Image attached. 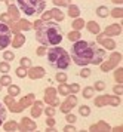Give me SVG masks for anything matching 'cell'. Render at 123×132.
Here are the masks:
<instances>
[{
  "label": "cell",
  "mask_w": 123,
  "mask_h": 132,
  "mask_svg": "<svg viewBox=\"0 0 123 132\" xmlns=\"http://www.w3.org/2000/svg\"><path fill=\"white\" fill-rule=\"evenodd\" d=\"M71 55H73V61L77 65H88V64L100 65L104 61L105 52L104 49L96 48L95 43L86 42V40H77L71 48Z\"/></svg>",
  "instance_id": "6da1fadb"
},
{
  "label": "cell",
  "mask_w": 123,
  "mask_h": 132,
  "mask_svg": "<svg viewBox=\"0 0 123 132\" xmlns=\"http://www.w3.org/2000/svg\"><path fill=\"white\" fill-rule=\"evenodd\" d=\"M36 40L43 46H56L62 42V30L59 28L58 24L45 21L40 25V28H37Z\"/></svg>",
  "instance_id": "7a4b0ae2"
},
{
  "label": "cell",
  "mask_w": 123,
  "mask_h": 132,
  "mask_svg": "<svg viewBox=\"0 0 123 132\" xmlns=\"http://www.w3.org/2000/svg\"><path fill=\"white\" fill-rule=\"evenodd\" d=\"M47 58H49V64L53 67H56L58 70H65L70 65V55L64 48H51L47 51Z\"/></svg>",
  "instance_id": "3957f363"
},
{
  "label": "cell",
  "mask_w": 123,
  "mask_h": 132,
  "mask_svg": "<svg viewBox=\"0 0 123 132\" xmlns=\"http://www.w3.org/2000/svg\"><path fill=\"white\" fill-rule=\"evenodd\" d=\"M19 9L27 15H36L42 12L46 6V0H17Z\"/></svg>",
  "instance_id": "277c9868"
},
{
  "label": "cell",
  "mask_w": 123,
  "mask_h": 132,
  "mask_svg": "<svg viewBox=\"0 0 123 132\" xmlns=\"http://www.w3.org/2000/svg\"><path fill=\"white\" fill-rule=\"evenodd\" d=\"M107 104L117 107L119 104H120V98L117 95H101L98 98H95V105L96 107H104Z\"/></svg>",
  "instance_id": "5b68a950"
},
{
  "label": "cell",
  "mask_w": 123,
  "mask_h": 132,
  "mask_svg": "<svg viewBox=\"0 0 123 132\" xmlns=\"http://www.w3.org/2000/svg\"><path fill=\"white\" fill-rule=\"evenodd\" d=\"M11 37H12L11 28H9L6 24L0 22V51L7 48V45L11 43Z\"/></svg>",
  "instance_id": "8992f818"
},
{
  "label": "cell",
  "mask_w": 123,
  "mask_h": 132,
  "mask_svg": "<svg viewBox=\"0 0 123 132\" xmlns=\"http://www.w3.org/2000/svg\"><path fill=\"white\" fill-rule=\"evenodd\" d=\"M56 92H58V90L55 89V88H52V86L46 88V89H45V102H47V104L52 105V107L59 105V100H58V96H56Z\"/></svg>",
  "instance_id": "52a82bcc"
},
{
  "label": "cell",
  "mask_w": 123,
  "mask_h": 132,
  "mask_svg": "<svg viewBox=\"0 0 123 132\" xmlns=\"http://www.w3.org/2000/svg\"><path fill=\"white\" fill-rule=\"evenodd\" d=\"M120 60H122V54L120 52H114L107 62H101V70L102 71H110L111 68H114L120 62Z\"/></svg>",
  "instance_id": "ba28073f"
},
{
  "label": "cell",
  "mask_w": 123,
  "mask_h": 132,
  "mask_svg": "<svg viewBox=\"0 0 123 132\" xmlns=\"http://www.w3.org/2000/svg\"><path fill=\"white\" fill-rule=\"evenodd\" d=\"M9 28H11V31L15 34V33H19V31H22V30H30V28H33V22H28L27 19H18L17 22H12Z\"/></svg>",
  "instance_id": "9c48e42d"
},
{
  "label": "cell",
  "mask_w": 123,
  "mask_h": 132,
  "mask_svg": "<svg viewBox=\"0 0 123 132\" xmlns=\"http://www.w3.org/2000/svg\"><path fill=\"white\" fill-rule=\"evenodd\" d=\"M76 104H77V96L74 95V94H68V95H67V100H65V101L62 102V105H61V111L64 114L70 113L71 110L76 107Z\"/></svg>",
  "instance_id": "30bf717a"
},
{
  "label": "cell",
  "mask_w": 123,
  "mask_h": 132,
  "mask_svg": "<svg viewBox=\"0 0 123 132\" xmlns=\"http://www.w3.org/2000/svg\"><path fill=\"white\" fill-rule=\"evenodd\" d=\"M5 104L7 105V107H9V110H11L12 113H21V111L24 110L22 105H21L19 102L15 101V100H13V96L9 95V94L5 96Z\"/></svg>",
  "instance_id": "8fae6325"
},
{
  "label": "cell",
  "mask_w": 123,
  "mask_h": 132,
  "mask_svg": "<svg viewBox=\"0 0 123 132\" xmlns=\"http://www.w3.org/2000/svg\"><path fill=\"white\" fill-rule=\"evenodd\" d=\"M96 40H98V43H100V45H102L104 48L110 49V51H113V49L116 48V42H114L113 39H108V37H105L104 34H101V33H98Z\"/></svg>",
  "instance_id": "7c38bea8"
},
{
  "label": "cell",
  "mask_w": 123,
  "mask_h": 132,
  "mask_svg": "<svg viewBox=\"0 0 123 132\" xmlns=\"http://www.w3.org/2000/svg\"><path fill=\"white\" fill-rule=\"evenodd\" d=\"M45 74H46V71H45V68H43V67H31L28 71H27V76H28L30 79H33V80L42 79Z\"/></svg>",
  "instance_id": "4fadbf2b"
},
{
  "label": "cell",
  "mask_w": 123,
  "mask_h": 132,
  "mask_svg": "<svg viewBox=\"0 0 123 132\" xmlns=\"http://www.w3.org/2000/svg\"><path fill=\"white\" fill-rule=\"evenodd\" d=\"M122 33V27H120V24H111L108 25L105 28V31H104V36H119Z\"/></svg>",
  "instance_id": "5bb4252c"
},
{
  "label": "cell",
  "mask_w": 123,
  "mask_h": 132,
  "mask_svg": "<svg viewBox=\"0 0 123 132\" xmlns=\"http://www.w3.org/2000/svg\"><path fill=\"white\" fill-rule=\"evenodd\" d=\"M19 126H21V131H36V128H37V125L28 117H22Z\"/></svg>",
  "instance_id": "9a60e30c"
},
{
  "label": "cell",
  "mask_w": 123,
  "mask_h": 132,
  "mask_svg": "<svg viewBox=\"0 0 123 132\" xmlns=\"http://www.w3.org/2000/svg\"><path fill=\"white\" fill-rule=\"evenodd\" d=\"M11 43H12V46L13 48H21L24 43H25V36H22L21 33H15V36H13V39L11 40Z\"/></svg>",
  "instance_id": "2e32d148"
},
{
  "label": "cell",
  "mask_w": 123,
  "mask_h": 132,
  "mask_svg": "<svg viewBox=\"0 0 123 132\" xmlns=\"http://www.w3.org/2000/svg\"><path fill=\"white\" fill-rule=\"evenodd\" d=\"M31 105H33V107H31V116H33V117H39V116L42 114V111H43V108H42L43 107V102L42 101H34Z\"/></svg>",
  "instance_id": "e0dca14e"
},
{
  "label": "cell",
  "mask_w": 123,
  "mask_h": 132,
  "mask_svg": "<svg viewBox=\"0 0 123 132\" xmlns=\"http://www.w3.org/2000/svg\"><path fill=\"white\" fill-rule=\"evenodd\" d=\"M89 131H111V126L108 125V123H105V122L100 120L98 123H95V125L91 126Z\"/></svg>",
  "instance_id": "ac0fdd59"
},
{
  "label": "cell",
  "mask_w": 123,
  "mask_h": 132,
  "mask_svg": "<svg viewBox=\"0 0 123 132\" xmlns=\"http://www.w3.org/2000/svg\"><path fill=\"white\" fill-rule=\"evenodd\" d=\"M7 13L11 15V18L13 19V21H18V19H19V9L17 7V5L7 6Z\"/></svg>",
  "instance_id": "d6986e66"
},
{
  "label": "cell",
  "mask_w": 123,
  "mask_h": 132,
  "mask_svg": "<svg viewBox=\"0 0 123 132\" xmlns=\"http://www.w3.org/2000/svg\"><path fill=\"white\" fill-rule=\"evenodd\" d=\"M33 102H34V94H28V95H25L24 98H21L19 104H21V105L25 108V107H30Z\"/></svg>",
  "instance_id": "ffe728a7"
},
{
  "label": "cell",
  "mask_w": 123,
  "mask_h": 132,
  "mask_svg": "<svg viewBox=\"0 0 123 132\" xmlns=\"http://www.w3.org/2000/svg\"><path fill=\"white\" fill-rule=\"evenodd\" d=\"M5 131H21V126L18 125L17 122L9 120V122L5 123Z\"/></svg>",
  "instance_id": "44dd1931"
},
{
  "label": "cell",
  "mask_w": 123,
  "mask_h": 132,
  "mask_svg": "<svg viewBox=\"0 0 123 132\" xmlns=\"http://www.w3.org/2000/svg\"><path fill=\"white\" fill-rule=\"evenodd\" d=\"M51 12H52V18H55L58 22H61V21H64V12H61L58 7H53V9H51Z\"/></svg>",
  "instance_id": "7402d4cb"
},
{
  "label": "cell",
  "mask_w": 123,
  "mask_h": 132,
  "mask_svg": "<svg viewBox=\"0 0 123 132\" xmlns=\"http://www.w3.org/2000/svg\"><path fill=\"white\" fill-rule=\"evenodd\" d=\"M86 27H88V31H91L92 34H98V33L101 31L100 30V24H96L95 21H89Z\"/></svg>",
  "instance_id": "603a6c76"
},
{
  "label": "cell",
  "mask_w": 123,
  "mask_h": 132,
  "mask_svg": "<svg viewBox=\"0 0 123 132\" xmlns=\"http://www.w3.org/2000/svg\"><path fill=\"white\" fill-rule=\"evenodd\" d=\"M68 15H70L71 18L76 19L79 15H80V9L76 6V5H68Z\"/></svg>",
  "instance_id": "cb8c5ba5"
},
{
  "label": "cell",
  "mask_w": 123,
  "mask_h": 132,
  "mask_svg": "<svg viewBox=\"0 0 123 132\" xmlns=\"http://www.w3.org/2000/svg\"><path fill=\"white\" fill-rule=\"evenodd\" d=\"M67 37H68V40H70V42H77V40H80L82 34H80L77 30H73V31H70V33L67 34Z\"/></svg>",
  "instance_id": "d4e9b609"
},
{
  "label": "cell",
  "mask_w": 123,
  "mask_h": 132,
  "mask_svg": "<svg viewBox=\"0 0 123 132\" xmlns=\"http://www.w3.org/2000/svg\"><path fill=\"white\" fill-rule=\"evenodd\" d=\"M96 15L101 16V18H105V16L110 15V11H108V7H105V6H100L96 9Z\"/></svg>",
  "instance_id": "484cf974"
},
{
  "label": "cell",
  "mask_w": 123,
  "mask_h": 132,
  "mask_svg": "<svg viewBox=\"0 0 123 132\" xmlns=\"http://www.w3.org/2000/svg\"><path fill=\"white\" fill-rule=\"evenodd\" d=\"M56 90H58L61 95H68V94H71L70 92V86L65 85V83H59V86H58V89Z\"/></svg>",
  "instance_id": "4316f807"
},
{
  "label": "cell",
  "mask_w": 123,
  "mask_h": 132,
  "mask_svg": "<svg viewBox=\"0 0 123 132\" xmlns=\"http://www.w3.org/2000/svg\"><path fill=\"white\" fill-rule=\"evenodd\" d=\"M71 27H73V30L79 31L80 28H83V27H85V21H83V19H80V18H77V19H74V21H73Z\"/></svg>",
  "instance_id": "83f0119b"
},
{
  "label": "cell",
  "mask_w": 123,
  "mask_h": 132,
  "mask_svg": "<svg viewBox=\"0 0 123 132\" xmlns=\"http://www.w3.org/2000/svg\"><path fill=\"white\" fill-rule=\"evenodd\" d=\"M19 92H21L19 86H17V85H9V89H7V94L9 95L17 96V95H19Z\"/></svg>",
  "instance_id": "f1b7e54d"
},
{
  "label": "cell",
  "mask_w": 123,
  "mask_h": 132,
  "mask_svg": "<svg viewBox=\"0 0 123 132\" xmlns=\"http://www.w3.org/2000/svg\"><path fill=\"white\" fill-rule=\"evenodd\" d=\"M114 79H116L117 83L123 85V68H117V70L114 71Z\"/></svg>",
  "instance_id": "f546056e"
},
{
  "label": "cell",
  "mask_w": 123,
  "mask_h": 132,
  "mask_svg": "<svg viewBox=\"0 0 123 132\" xmlns=\"http://www.w3.org/2000/svg\"><path fill=\"white\" fill-rule=\"evenodd\" d=\"M27 71H28V68H25V67H22V65H21V67H18L17 70H15L17 76H18V77H21V79L27 76Z\"/></svg>",
  "instance_id": "4dcf8cb0"
},
{
  "label": "cell",
  "mask_w": 123,
  "mask_h": 132,
  "mask_svg": "<svg viewBox=\"0 0 123 132\" xmlns=\"http://www.w3.org/2000/svg\"><path fill=\"white\" fill-rule=\"evenodd\" d=\"M11 82H12V79H11V76H7V73H6V74H3V76H2V79H0V83H2V86H9V85H11Z\"/></svg>",
  "instance_id": "1f68e13d"
},
{
  "label": "cell",
  "mask_w": 123,
  "mask_h": 132,
  "mask_svg": "<svg viewBox=\"0 0 123 132\" xmlns=\"http://www.w3.org/2000/svg\"><path fill=\"white\" fill-rule=\"evenodd\" d=\"M0 19H2L3 24H12V22H13V19L11 18L9 13H2V15H0Z\"/></svg>",
  "instance_id": "d6a6232c"
},
{
  "label": "cell",
  "mask_w": 123,
  "mask_h": 132,
  "mask_svg": "<svg viewBox=\"0 0 123 132\" xmlns=\"http://www.w3.org/2000/svg\"><path fill=\"white\" fill-rule=\"evenodd\" d=\"M110 13H111V16H114V18H123V9L122 7H116V9H113Z\"/></svg>",
  "instance_id": "836d02e7"
},
{
  "label": "cell",
  "mask_w": 123,
  "mask_h": 132,
  "mask_svg": "<svg viewBox=\"0 0 123 132\" xmlns=\"http://www.w3.org/2000/svg\"><path fill=\"white\" fill-rule=\"evenodd\" d=\"M79 113H80V116H89L91 114V108L88 105H80L79 107Z\"/></svg>",
  "instance_id": "e575fe53"
},
{
  "label": "cell",
  "mask_w": 123,
  "mask_h": 132,
  "mask_svg": "<svg viewBox=\"0 0 123 132\" xmlns=\"http://www.w3.org/2000/svg\"><path fill=\"white\" fill-rule=\"evenodd\" d=\"M11 70V65H9V62H5V61H2L0 62V71L3 73V74H6V73Z\"/></svg>",
  "instance_id": "d590c367"
},
{
  "label": "cell",
  "mask_w": 123,
  "mask_h": 132,
  "mask_svg": "<svg viewBox=\"0 0 123 132\" xmlns=\"http://www.w3.org/2000/svg\"><path fill=\"white\" fill-rule=\"evenodd\" d=\"M6 119V108L3 107V104L0 102V126L3 125V120Z\"/></svg>",
  "instance_id": "8d00e7d4"
},
{
  "label": "cell",
  "mask_w": 123,
  "mask_h": 132,
  "mask_svg": "<svg viewBox=\"0 0 123 132\" xmlns=\"http://www.w3.org/2000/svg\"><path fill=\"white\" fill-rule=\"evenodd\" d=\"M55 79L58 80L59 83H65V82H67V74H65V73H56Z\"/></svg>",
  "instance_id": "74e56055"
},
{
  "label": "cell",
  "mask_w": 123,
  "mask_h": 132,
  "mask_svg": "<svg viewBox=\"0 0 123 132\" xmlns=\"http://www.w3.org/2000/svg\"><path fill=\"white\" fill-rule=\"evenodd\" d=\"M94 88H85V89H83V96H85V98H86V100H88V98H91V96L94 95Z\"/></svg>",
  "instance_id": "f35d334b"
},
{
  "label": "cell",
  "mask_w": 123,
  "mask_h": 132,
  "mask_svg": "<svg viewBox=\"0 0 123 132\" xmlns=\"http://www.w3.org/2000/svg\"><path fill=\"white\" fill-rule=\"evenodd\" d=\"M21 65L25 67V68H30V67H31V60H30V58H27V56L21 58Z\"/></svg>",
  "instance_id": "ab89813d"
},
{
  "label": "cell",
  "mask_w": 123,
  "mask_h": 132,
  "mask_svg": "<svg viewBox=\"0 0 123 132\" xmlns=\"http://www.w3.org/2000/svg\"><path fill=\"white\" fill-rule=\"evenodd\" d=\"M94 89H96V90H104V89H105V83H104V82H101V80H98V82H95Z\"/></svg>",
  "instance_id": "60d3db41"
},
{
  "label": "cell",
  "mask_w": 123,
  "mask_h": 132,
  "mask_svg": "<svg viewBox=\"0 0 123 132\" xmlns=\"http://www.w3.org/2000/svg\"><path fill=\"white\" fill-rule=\"evenodd\" d=\"M52 2L56 6H68V5H71L70 0H52Z\"/></svg>",
  "instance_id": "b9f144b4"
},
{
  "label": "cell",
  "mask_w": 123,
  "mask_h": 132,
  "mask_svg": "<svg viewBox=\"0 0 123 132\" xmlns=\"http://www.w3.org/2000/svg\"><path fill=\"white\" fill-rule=\"evenodd\" d=\"M13 58H15V56H13V52H11V51H5V54H3V60L12 61Z\"/></svg>",
  "instance_id": "7bdbcfd3"
},
{
  "label": "cell",
  "mask_w": 123,
  "mask_h": 132,
  "mask_svg": "<svg viewBox=\"0 0 123 132\" xmlns=\"http://www.w3.org/2000/svg\"><path fill=\"white\" fill-rule=\"evenodd\" d=\"M113 90H114V94H117V95H122V94H123V85H122V83L116 85V86L113 88Z\"/></svg>",
  "instance_id": "ee69618b"
},
{
  "label": "cell",
  "mask_w": 123,
  "mask_h": 132,
  "mask_svg": "<svg viewBox=\"0 0 123 132\" xmlns=\"http://www.w3.org/2000/svg\"><path fill=\"white\" fill-rule=\"evenodd\" d=\"M79 90H80V85H79V83H73L70 86V92H71V94H77Z\"/></svg>",
  "instance_id": "f6af8a7d"
},
{
  "label": "cell",
  "mask_w": 123,
  "mask_h": 132,
  "mask_svg": "<svg viewBox=\"0 0 123 132\" xmlns=\"http://www.w3.org/2000/svg\"><path fill=\"white\" fill-rule=\"evenodd\" d=\"M45 113L47 114V117H53V116H55V108L51 105V107H47L46 110H45Z\"/></svg>",
  "instance_id": "bcb514c9"
},
{
  "label": "cell",
  "mask_w": 123,
  "mask_h": 132,
  "mask_svg": "<svg viewBox=\"0 0 123 132\" xmlns=\"http://www.w3.org/2000/svg\"><path fill=\"white\" fill-rule=\"evenodd\" d=\"M52 18V12H51V11H49V12H45L43 13V15H42V21H43V22H45V21H49V19Z\"/></svg>",
  "instance_id": "7dc6e473"
},
{
  "label": "cell",
  "mask_w": 123,
  "mask_h": 132,
  "mask_svg": "<svg viewBox=\"0 0 123 132\" xmlns=\"http://www.w3.org/2000/svg\"><path fill=\"white\" fill-rule=\"evenodd\" d=\"M89 76H91V70H89V68H83L82 71H80V77L86 79V77H89Z\"/></svg>",
  "instance_id": "c3c4849f"
},
{
  "label": "cell",
  "mask_w": 123,
  "mask_h": 132,
  "mask_svg": "<svg viewBox=\"0 0 123 132\" xmlns=\"http://www.w3.org/2000/svg\"><path fill=\"white\" fill-rule=\"evenodd\" d=\"M65 120H67L68 123H74V122H76V116H74V114H71V113H67Z\"/></svg>",
  "instance_id": "681fc988"
},
{
  "label": "cell",
  "mask_w": 123,
  "mask_h": 132,
  "mask_svg": "<svg viewBox=\"0 0 123 132\" xmlns=\"http://www.w3.org/2000/svg\"><path fill=\"white\" fill-rule=\"evenodd\" d=\"M36 54L39 55V56H42V55H45V54H46V48H43V46H42V48H37V51H36Z\"/></svg>",
  "instance_id": "f907efd6"
},
{
  "label": "cell",
  "mask_w": 123,
  "mask_h": 132,
  "mask_svg": "<svg viewBox=\"0 0 123 132\" xmlns=\"http://www.w3.org/2000/svg\"><path fill=\"white\" fill-rule=\"evenodd\" d=\"M42 24H43V21H42V19H37V21H34V22H33V28H36V30H37V28H40Z\"/></svg>",
  "instance_id": "816d5d0a"
},
{
  "label": "cell",
  "mask_w": 123,
  "mask_h": 132,
  "mask_svg": "<svg viewBox=\"0 0 123 132\" xmlns=\"http://www.w3.org/2000/svg\"><path fill=\"white\" fill-rule=\"evenodd\" d=\"M64 131H67V132H73V131H76V128H74V126L71 125H67V126H64Z\"/></svg>",
  "instance_id": "f5cc1de1"
},
{
  "label": "cell",
  "mask_w": 123,
  "mask_h": 132,
  "mask_svg": "<svg viewBox=\"0 0 123 132\" xmlns=\"http://www.w3.org/2000/svg\"><path fill=\"white\" fill-rule=\"evenodd\" d=\"M46 123H47V126H51V128H53V126H55V119H52V117H49V119L46 120Z\"/></svg>",
  "instance_id": "db71d44e"
},
{
  "label": "cell",
  "mask_w": 123,
  "mask_h": 132,
  "mask_svg": "<svg viewBox=\"0 0 123 132\" xmlns=\"http://www.w3.org/2000/svg\"><path fill=\"white\" fill-rule=\"evenodd\" d=\"M6 2V5H7V6H11V5H13V0H5Z\"/></svg>",
  "instance_id": "11a10c76"
},
{
  "label": "cell",
  "mask_w": 123,
  "mask_h": 132,
  "mask_svg": "<svg viewBox=\"0 0 123 132\" xmlns=\"http://www.w3.org/2000/svg\"><path fill=\"white\" fill-rule=\"evenodd\" d=\"M113 3H123V0H111Z\"/></svg>",
  "instance_id": "9f6ffc18"
},
{
  "label": "cell",
  "mask_w": 123,
  "mask_h": 132,
  "mask_svg": "<svg viewBox=\"0 0 123 132\" xmlns=\"http://www.w3.org/2000/svg\"><path fill=\"white\" fill-rule=\"evenodd\" d=\"M0 90H2V83H0Z\"/></svg>",
  "instance_id": "6f0895ef"
},
{
  "label": "cell",
  "mask_w": 123,
  "mask_h": 132,
  "mask_svg": "<svg viewBox=\"0 0 123 132\" xmlns=\"http://www.w3.org/2000/svg\"><path fill=\"white\" fill-rule=\"evenodd\" d=\"M3 2H5V0H3Z\"/></svg>",
  "instance_id": "680465c9"
}]
</instances>
